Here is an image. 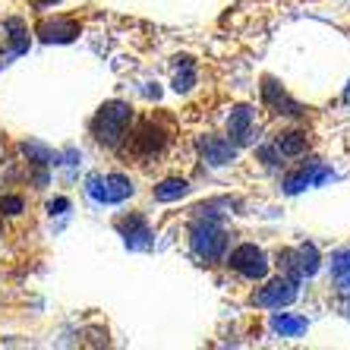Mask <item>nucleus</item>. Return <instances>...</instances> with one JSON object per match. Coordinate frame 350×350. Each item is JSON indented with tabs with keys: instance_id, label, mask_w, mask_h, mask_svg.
Listing matches in <instances>:
<instances>
[{
	"instance_id": "nucleus-1",
	"label": "nucleus",
	"mask_w": 350,
	"mask_h": 350,
	"mask_svg": "<svg viewBox=\"0 0 350 350\" xmlns=\"http://www.w3.org/2000/svg\"><path fill=\"white\" fill-rule=\"evenodd\" d=\"M133 120V111L120 101H111L98 111L95 123H92V130H95V139L101 146H117L123 136H126V126Z\"/></svg>"
},
{
	"instance_id": "nucleus-2",
	"label": "nucleus",
	"mask_w": 350,
	"mask_h": 350,
	"mask_svg": "<svg viewBox=\"0 0 350 350\" xmlns=\"http://www.w3.org/2000/svg\"><path fill=\"white\" fill-rule=\"evenodd\" d=\"M230 269L240 271L243 278H250V281H256V278H265V271H269V262H265V256H262L259 246L253 243H243L237 246L234 253H230Z\"/></svg>"
},
{
	"instance_id": "nucleus-3",
	"label": "nucleus",
	"mask_w": 350,
	"mask_h": 350,
	"mask_svg": "<svg viewBox=\"0 0 350 350\" xmlns=\"http://www.w3.org/2000/svg\"><path fill=\"white\" fill-rule=\"evenodd\" d=\"M89 193L95 196V199H101V202H123L126 196L133 193L130 180L120 177V174H111V177H92L89 180Z\"/></svg>"
},
{
	"instance_id": "nucleus-4",
	"label": "nucleus",
	"mask_w": 350,
	"mask_h": 350,
	"mask_svg": "<svg viewBox=\"0 0 350 350\" xmlns=\"http://www.w3.org/2000/svg\"><path fill=\"white\" fill-rule=\"evenodd\" d=\"M224 234H221L215 224H199V228L193 230V250L196 256H202V259H218L221 253H224Z\"/></svg>"
},
{
	"instance_id": "nucleus-5",
	"label": "nucleus",
	"mask_w": 350,
	"mask_h": 350,
	"mask_svg": "<svg viewBox=\"0 0 350 350\" xmlns=\"http://www.w3.org/2000/svg\"><path fill=\"white\" fill-rule=\"evenodd\" d=\"M293 297H297V281H293V278H278L269 287H262L253 300L259 303V306H284Z\"/></svg>"
},
{
	"instance_id": "nucleus-6",
	"label": "nucleus",
	"mask_w": 350,
	"mask_h": 350,
	"mask_svg": "<svg viewBox=\"0 0 350 350\" xmlns=\"http://www.w3.org/2000/svg\"><path fill=\"white\" fill-rule=\"evenodd\" d=\"M284 269L291 271L293 278H303V275H312L319 269V253L316 246H300L297 253H284Z\"/></svg>"
},
{
	"instance_id": "nucleus-7",
	"label": "nucleus",
	"mask_w": 350,
	"mask_h": 350,
	"mask_svg": "<svg viewBox=\"0 0 350 350\" xmlns=\"http://www.w3.org/2000/svg\"><path fill=\"white\" fill-rule=\"evenodd\" d=\"M164 142H167V136H164V130H158L152 120H146L142 126H139L136 139H133V146H136V152H142V155H155V152H161Z\"/></svg>"
},
{
	"instance_id": "nucleus-8",
	"label": "nucleus",
	"mask_w": 350,
	"mask_h": 350,
	"mask_svg": "<svg viewBox=\"0 0 350 350\" xmlns=\"http://www.w3.org/2000/svg\"><path fill=\"white\" fill-rule=\"evenodd\" d=\"M228 136L234 139V142H250V136H253V111H250V107H237L234 114H230Z\"/></svg>"
},
{
	"instance_id": "nucleus-9",
	"label": "nucleus",
	"mask_w": 350,
	"mask_h": 350,
	"mask_svg": "<svg viewBox=\"0 0 350 350\" xmlns=\"http://www.w3.org/2000/svg\"><path fill=\"white\" fill-rule=\"evenodd\" d=\"M202 155L212 164H228L234 158V146L230 139H218V136H205L202 139Z\"/></svg>"
},
{
	"instance_id": "nucleus-10",
	"label": "nucleus",
	"mask_w": 350,
	"mask_h": 350,
	"mask_svg": "<svg viewBox=\"0 0 350 350\" xmlns=\"http://www.w3.org/2000/svg\"><path fill=\"white\" fill-rule=\"evenodd\" d=\"M328 177V171L325 167H303L300 174H293V177H287V193H300V189H306V187H312V183H319V180H325Z\"/></svg>"
},
{
	"instance_id": "nucleus-11",
	"label": "nucleus",
	"mask_w": 350,
	"mask_h": 350,
	"mask_svg": "<svg viewBox=\"0 0 350 350\" xmlns=\"http://www.w3.org/2000/svg\"><path fill=\"white\" fill-rule=\"evenodd\" d=\"M278 152L287 158L303 155V152H306V136H303V133H284V136L278 139Z\"/></svg>"
},
{
	"instance_id": "nucleus-12",
	"label": "nucleus",
	"mask_w": 350,
	"mask_h": 350,
	"mask_svg": "<svg viewBox=\"0 0 350 350\" xmlns=\"http://www.w3.org/2000/svg\"><path fill=\"white\" fill-rule=\"evenodd\" d=\"M189 187L187 180H164L161 187L155 189V199L158 202H174V199H180V196H187Z\"/></svg>"
},
{
	"instance_id": "nucleus-13",
	"label": "nucleus",
	"mask_w": 350,
	"mask_h": 350,
	"mask_svg": "<svg viewBox=\"0 0 350 350\" xmlns=\"http://www.w3.org/2000/svg\"><path fill=\"white\" fill-rule=\"evenodd\" d=\"M275 332L287 334V338H297V334L306 332V319H291V316H275Z\"/></svg>"
},
{
	"instance_id": "nucleus-14",
	"label": "nucleus",
	"mask_w": 350,
	"mask_h": 350,
	"mask_svg": "<svg viewBox=\"0 0 350 350\" xmlns=\"http://www.w3.org/2000/svg\"><path fill=\"white\" fill-rule=\"evenodd\" d=\"M41 35H44V38H57V41H66V38H73L76 35V25L73 23H44L41 25Z\"/></svg>"
},
{
	"instance_id": "nucleus-15",
	"label": "nucleus",
	"mask_w": 350,
	"mask_h": 350,
	"mask_svg": "<svg viewBox=\"0 0 350 350\" xmlns=\"http://www.w3.org/2000/svg\"><path fill=\"white\" fill-rule=\"evenodd\" d=\"M23 212V199L19 196H3L0 199V215H19Z\"/></svg>"
},
{
	"instance_id": "nucleus-16",
	"label": "nucleus",
	"mask_w": 350,
	"mask_h": 350,
	"mask_svg": "<svg viewBox=\"0 0 350 350\" xmlns=\"http://www.w3.org/2000/svg\"><path fill=\"white\" fill-rule=\"evenodd\" d=\"M193 66H187V70H183V73H177V79H174V89L177 92H187V89H193Z\"/></svg>"
},
{
	"instance_id": "nucleus-17",
	"label": "nucleus",
	"mask_w": 350,
	"mask_h": 350,
	"mask_svg": "<svg viewBox=\"0 0 350 350\" xmlns=\"http://www.w3.org/2000/svg\"><path fill=\"white\" fill-rule=\"evenodd\" d=\"M66 205H70V202H66V199H57V202H51V212H54V208H57V212H64Z\"/></svg>"
},
{
	"instance_id": "nucleus-18",
	"label": "nucleus",
	"mask_w": 350,
	"mask_h": 350,
	"mask_svg": "<svg viewBox=\"0 0 350 350\" xmlns=\"http://www.w3.org/2000/svg\"><path fill=\"white\" fill-rule=\"evenodd\" d=\"M347 98H350V92H347Z\"/></svg>"
}]
</instances>
